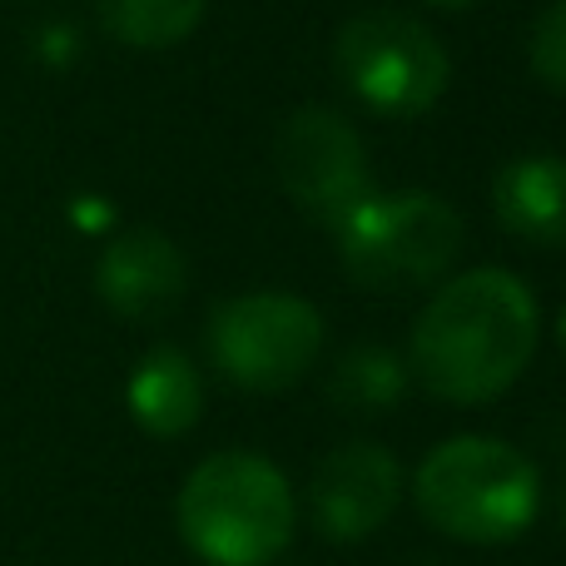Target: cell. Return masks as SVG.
I'll return each instance as SVG.
<instances>
[{
    "instance_id": "obj_1",
    "label": "cell",
    "mask_w": 566,
    "mask_h": 566,
    "mask_svg": "<svg viewBox=\"0 0 566 566\" xmlns=\"http://www.w3.org/2000/svg\"><path fill=\"white\" fill-rule=\"evenodd\" d=\"M537 353V298L507 269L442 283L412 323V373L442 402H492Z\"/></svg>"
},
{
    "instance_id": "obj_2",
    "label": "cell",
    "mask_w": 566,
    "mask_h": 566,
    "mask_svg": "<svg viewBox=\"0 0 566 566\" xmlns=\"http://www.w3.org/2000/svg\"><path fill=\"white\" fill-rule=\"evenodd\" d=\"M175 517L199 562L269 566L293 537V488L259 452H214L179 488Z\"/></svg>"
},
{
    "instance_id": "obj_3",
    "label": "cell",
    "mask_w": 566,
    "mask_h": 566,
    "mask_svg": "<svg viewBox=\"0 0 566 566\" xmlns=\"http://www.w3.org/2000/svg\"><path fill=\"white\" fill-rule=\"evenodd\" d=\"M542 502V472L497 438H448L418 468V507L438 532L472 547L517 542Z\"/></svg>"
},
{
    "instance_id": "obj_4",
    "label": "cell",
    "mask_w": 566,
    "mask_h": 566,
    "mask_svg": "<svg viewBox=\"0 0 566 566\" xmlns=\"http://www.w3.org/2000/svg\"><path fill=\"white\" fill-rule=\"evenodd\" d=\"M338 259L353 283L402 293L438 283L462 254V214L428 189L368 195L333 224Z\"/></svg>"
},
{
    "instance_id": "obj_5",
    "label": "cell",
    "mask_w": 566,
    "mask_h": 566,
    "mask_svg": "<svg viewBox=\"0 0 566 566\" xmlns=\"http://www.w3.org/2000/svg\"><path fill=\"white\" fill-rule=\"evenodd\" d=\"M333 70L343 85L388 119H418L448 95L452 60L422 20L402 10H363L333 35Z\"/></svg>"
},
{
    "instance_id": "obj_6",
    "label": "cell",
    "mask_w": 566,
    "mask_h": 566,
    "mask_svg": "<svg viewBox=\"0 0 566 566\" xmlns=\"http://www.w3.org/2000/svg\"><path fill=\"white\" fill-rule=\"evenodd\" d=\"M323 318L298 293H239L209 313V358L249 392H283L318 363Z\"/></svg>"
},
{
    "instance_id": "obj_7",
    "label": "cell",
    "mask_w": 566,
    "mask_h": 566,
    "mask_svg": "<svg viewBox=\"0 0 566 566\" xmlns=\"http://www.w3.org/2000/svg\"><path fill=\"white\" fill-rule=\"evenodd\" d=\"M274 169L283 195L328 229L373 195L358 129L328 105H303L283 119L274 135Z\"/></svg>"
},
{
    "instance_id": "obj_8",
    "label": "cell",
    "mask_w": 566,
    "mask_h": 566,
    "mask_svg": "<svg viewBox=\"0 0 566 566\" xmlns=\"http://www.w3.org/2000/svg\"><path fill=\"white\" fill-rule=\"evenodd\" d=\"M402 468L382 442H343L308 482L313 527L328 542H363L398 512Z\"/></svg>"
},
{
    "instance_id": "obj_9",
    "label": "cell",
    "mask_w": 566,
    "mask_h": 566,
    "mask_svg": "<svg viewBox=\"0 0 566 566\" xmlns=\"http://www.w3.org/2000/svg\"><path fill=\"white\" fill-rule=\"evenodd\" d=\"M95 289L119 318L159 323L179 308L189 289V264L179 244L159 229H129L105 244L95 264Z\"/></svg>"
},
{
    "instance_id": "obj_10",
    "label": "cell",
    "mask_w": 566,
    "mask_h": 566,
    "mask_svg": "<svg viewBox=\"0 0 566 566\" xmlns=\"http://www.w3.org/2000/svg\"><path fill=\"white\" fill-rule=\"evenodd\" d=\"M492 214L512 239L537 249L566 244V159L522 155L492 179Z\"/></svg>"
},
{
    "instance_id": "obj_11",
    "label": "cell",
    "mask_w": 566,
    "mask_h": 566,
    "mask_svg": "<svg viewBox=\"0 0 566 566\" xmlns=\"http://www.w3.org/2000/svg\"><path fill=\"white\" fill-rule=\"evenodd\" d=\"M125 402H129V418L145 432H155V438H185L199 422V412H205V382H199V368L189 363V353L159 343V348H149L135 363Z\"/></svg>"
},
{
    "instance_id": "obj_12",
    "label": "cell",
    "mask_w": 566,
    "mask_h": 566,
    "mask_svg": "<svg viewBox=\"0 0 566 566\" xmlns=\"http://www.w3.org/2000/svg\"><path fill=\"white\" fill-rule=\"evenodd\" d=\"M402 392H408V363L392 348H378V343L348 348L328 373V398L343 412H353V418H373V412L398 408Z\"/></svg>"
},
{
    "instance_id": "obj_13",
    "label": "cell",
    "mask_w": 566,
    "mask_h": 566,
    "mask_svg": "<svg viewBox=\"0 0 566 566\" xmlns=\"http://www.w3.org/2000/svg\"><path fill=\"white\" fill-rule=\"evenodd\" d=\"M105 30L119 45L169 50L189 40L205 20V0H95Z\"/></svg>"
},
{
    "instance_id": "obj_14",
    "label": "cell",
    "mask_w": 566,
    "mask_h": 566,
    "mask_svg": "<svg viewBox=\"0 0 566 566\" xmlns=\"http://www.w3.org/2000/svg\"><path fill=\"white\" fill-rule=\"evenodd\" d=\"M527 60H532V75H537L542 85L566 95V0H552V6L537 15Z\"/></svg>"
},
{
    "instance_id": "obj_15",
    "label": "cell",
    "mask_w": 566,
    "mask_h": 566,
    "mask_svg": "<svg viewBox=\"0 0 566 566\" xmlns=\"http://www.w3.org/2000/svg\"><path fill=\"white\" fill-rule=\"evenodd\" d=\"M75 224L80 229H105L109 224V209L95 205V199H80V205H75Z\"/></svg>"
},
{
    "instance_id": "obj_16",
    "label": "cell",
    "mask_w": 566,
    "mask_h": 566,
    "mask_svg": "<svg viewBox=\"0 0 566 566\" xmlns=\"http://www.w3.org/2000/svg\"><path fill=\"white\" fill-rule=\"evenodd\" d=\"M428 6H438V10H468V6H478V0H428Z\"/></svg>"
},
{
    "instance_id": "obj_17",
    "label": "cell",
    "mask_w": 566,
    "mask_h": 566,
    "mask_svg": "<svg viewBox=\"0 0 566 566\" xmlns=\"http://www.w3.org/2000/svg\"><path fill=\"white\" fill-rule=\"evenodd\" d=\"M557 338H562V353H566V308H562V318H557Z\"/></svg>"
},
{
    "instance_id": "obj_18",
    "label": "cell",
    "mask_w": 566,
    "mask_h": 566,
    "mask_svg": "<svg viewBox=\"0 0 566 566\" xmlns=\"http://www.w3.org/2000/svg\"><path fill=\"white\" fill-rule=\"evenodd\" d=\"M562 527H566V488H562Z\"/></svg>"
}]
</instances>
